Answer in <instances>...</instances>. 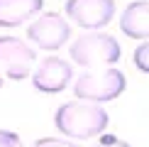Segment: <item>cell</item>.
<instances>
[{
	"label": "cell",
	"instance_id": "cell-1",
	"mask_svg": "<svg viewBox=\"0 0 149 147\" xmlns=\"http://www.w3.org/2000/svg\"><path fill=\"white\" fill-rule=\"evenodd\" d=\"M110 123V115L105 113L103 106L98 103H86V101H69L59 106L54 115V125L61 135L66 137H95L100 135Z\"/></svg>",
	"mask_w": 149,
	"mask_h": 147
},
{
	"label": "cell",
	"instance_id": "cell-2",
	"mask_svg": "<svg viewBox=\"0 0 149 147\" xmlns=\"http://www.w3.org/2000/svg\"><path fill=\"white\" fill-rule=\"evenodd\" d=\"M125 86L127 78L120 69H103V71H83V76L76 81L73 91H76L78 101L100 106V103L115 101L125 91Z\"/></svg>",
	"mask_w": 149,
	"mask_h": 147
},
{
	"label": "cell",
	"instance_id": "cell-3",
	"mask_svg": "<svg viewBox=\"0 0 149 147\" xmlns=\"http://www.w3.org/2000/svg\"><path fill=\"white\" fill-rule=\"evenodd\" d=\"M71 59L83 69H98L105 64H115V61H120V44L115 37L103 32L81 34L71 44Z\"/></svg>",
	"mask_w": 149,
	"mask_h": 147
},
{
	"label": "cell",
	"instance_id": "cell-4",
	"mask_svg": "<svg viewBox=\"0 0 149 147\" xmlns=\"http://www.w3.org/2000/svg\"><path fill=\"white\" fill-rule=\"evenodd\" d=\"M37 59V52L27 42L17 37H0V74L10 81H22L27 78Z\"/></svg>",
	"mask_w": 149,
	"mask_h": 147
},
{
	"label": "cell",
	"instance_id": "cell-5",
	"mask_svg": "<svg viewBox=\"0 0 149 147\" xmlns=\"http://www.w3.org/2000/svg\"><path fill=\"white\" fill-rule=\"evenodd\" d=\"M69 37H71V24L59 12H44L39 20H34L27 27V39H32L37 47L49 49V52L64 47Z\"/></svg>",
	"mask_w": 149,
	"mask_h": 147
},
{
	"label": "cell",
	"instance_id": "cell-6",
	"mask_svg": "<svg viewBox=\"0 0 149 147\" xmlns=\"http://www.w3.org/2000/svg\"><path fill=\"white\" fill-rule=\"evenodd\" d=\"M115 15V0H66V17L83 29H100Z\"/></svg>",
	"mask_w": 149,
	"mask_h": 147
},
{
	"label": "cell",
	"instance_id": "cell-7",
	"mask_svg": "<svg viewBox=\"0 0 149 147\" xmlns=\"http://www.w3.org/2000/svg\"><path fill=\"white\" fill-rule=\"evenodd\" d=\"M71 78H73V71H71L69 61L61 57H49L37 66L32 83L42 93H59V91H64L71 83Z\"/></svg>",
	"mask_w": 149,
	"mask_h": 147
},
{
	"label": "cell",
	"instance_id": "cell-8",
	"mask_svg": "<svg viewBox=\"0 0 149 147\" xmlns=\"http://www.w3.org/2000/svg\"><path fill=\"white\" fill-rule=\"evenodd\" d=\"M120 29L132 39H144L149 37V5L147 0H137V3L127 5L120 17Z\"/></svg>",
	"mask_w": 149,
	"mask_h": 147
},
{
	"label": "cell",
	"instance_id": "cell-9",
	"mask_svg": "<svg viewBox=\"0 0 149 147\" xmlns=\"http://www.w3.org/2000/svg\"><path fill=\"white\" fill-rule=\"evenodd\" d=\"M42 10V0H0V27H20Z\"/></svg>",
	"mask_w": 149,
	"mask_h": 147
},
{
	"label": "cell",
	"instance_id": "cell-10",
	"mask_svg": "<svg viewBox=\"0 0 149 147\" xmlns=\"http://www.w3.org/2000/svg\"><path fill=\"white\" fill-rule=\"evenodd\" d=\"M149 44L147 42H142V44L134 49V64H137V69L139 71H144V74H149Z\"/></svg>",
	"mask_w": 149,
	"mask_h": 147
},
{
	"label": "cell",
	"instance_id": "cell-11",
	"mask_svg": "<svg viewBox=\"0 0 149 147\" xmlns=\"http://www.w3.org/2000/svg\"><path fill=\"white\" fill-rule=\"evenodd\" d=\"M32 147H76V145L69 142V140H59V137H42Z\"/></svg>",
	"mask_w": 149,
	"mask_h": 147
},
{
	"label": "cell",
	"instance_id": "cell-12",
	"mask_svg": "<svg viewBox=\"0 0 149 147\" xmlns=\"http://www.w3.org/2000/svg\"><path fill=\"white\" fill-rule=\"evenodd\" d=\"M0 147H22V140L10 130H0Z\"/></svg>",
	"mask_w": 149,
	"mask_h": 147
},
{
	"label": "cell",
	"instance_id": "cell-13",
	"mask_svg": "<svg viewBox=\"0 0 149 147\" xmlns=\"http://www.w3.org/2000/svg\"><path fill=\"white\" fill-rule=\"evenodd\" d=\"M95 147H132V145H127V142H122L120 137H115V135H105V137L98 140V145Z\"/></svg>",
	"mask_w": 149,
	"mask_h": 147
},
{
	"label": "cell",
	"instance_id": "cell-14",
	"mask_svg": "<svg viewBox=\"0 0 149 147\" xmlns=\"http://www.w3.org/2000/svg\"><path fill=\"white\" fill-rule=\"evenodd\" d=\"M0 86H3V76H0Z\"/></svg>",
	"mask_w": 149,
	"mask_h": 147
}]
</instances>
